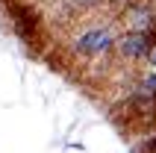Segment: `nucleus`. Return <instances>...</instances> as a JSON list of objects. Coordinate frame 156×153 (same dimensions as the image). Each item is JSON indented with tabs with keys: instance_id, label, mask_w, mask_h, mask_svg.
Wrapping results in <instances>:
<instances>
[{
	"instance_id": "1",
	"label": "nucleus",
	"mask_w": 156,
	"mask_h": 153,
	"mask_svg": "<svg viewBox=\"0 0 156 153\" xmlns=\"http://www.w3.org/2000/svg\"><path fill=\"white\" fill-rule=\"evenodd\" d=\"M115 35H118V27L112 21H91V24H83L77 33L68 38L65 44V53L71 59H80V62H94V59H103V56H112V47H115Z\"/></svg>"
},
{
	"instance_id": "2",
	"label": "nucleus",
	"mask_w": 156,
	"mask_h": 153,
	"mask_svg": "<svg viewBox=\"0 0 156 153\" xmlns=\"http://www.w3.org/2000/svg\"><path fill=\"white\" fill-rule=\"evenodd\" d=\"M153 33H136V30H124L115 35V47L112 56L118 59V65H139L144 62V53L150 47Z\"/></svg>"
},
{
	"instance_id": "3",
	"label": "nucleus",
	"mask_w": 156,
	"mask_h": 153,
	"mask_svg": "<svg viewBox=\"0 0 156 153\" xmlns=\"http://www.w3.org/2000/svg\"><path fill=\"white\" fill-rule=\"evenodd\" d=\"M121 24L136 33H153L156 30V0H136L121 12Z\"/></svg>"
},
{
	"instance_id": "4",
	"label": "nucleus",
	"mask_w": 156,
	"mask_h": 153,
	"mask_svg": "<svg viewBox=\"0 0 156 153\" xmlns=\"http://www.w3.org/2000/svg\"><path fill=\"white\" fill-rule=\"evenodd\" d=\"M144 68L156 71V30H153V38H150V47H147V53H144Z\"/></svg>"
},
{
	"instance_id": "5",
	"label": "nucleus",
	"mask_w": 156,
	"mask_h": 153,
	"mask_svg": "<svg viewBox=\"0 0 156 153\" xmlns=\"http://www.w3.org/2000/svg\"><path fill=\"white\" fill-rule=\"evenodd\" d=\"M153 74H156V71H153ZM153 100H156V88H153Z\"/></svg>"
},
{
	"instance_id": "6",
	"label": "nucleus",
	"mask_w": 156,
	"mask_h": 153,
	"mask_svg": "<svg viewBox=\"0 0 156 153\" xmlns=\"http://www.w3.org/2000/svg\"><path fill=\"white\" fill-rule=\"evenodd\" d=\"M150 147H153V153H156V141H153V144H150Z\"/></svg>"
}]
</instances>
